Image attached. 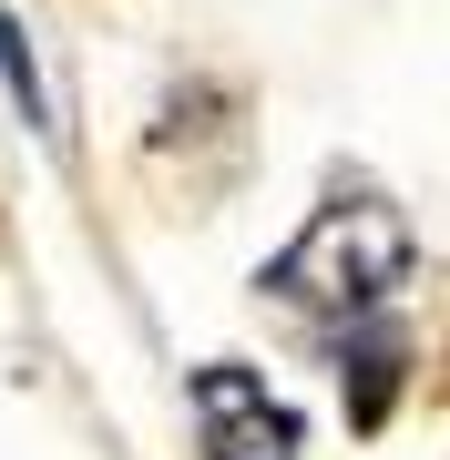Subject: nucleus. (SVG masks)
<instances>
[{"instance_id": "2", "label": "nucleus", "mask_w": 450, "mask_h": 460, "mask_svg": "<svg viewBox=\"0 0 450 460\" xmlns=\"http://www.w3.org/2000/svg\"><path fill=\"white\" fill-rule=\"evenodd\" d=\"M195 420H205V460H297V410L267 399L256 368H205L195 378Z\"/></svg>"}, {"instance_id": "1", "label": "nucleus", "mask_w": 450, "mask_h": 460, "mask_svg": "<svg viewBox=\"0 0 450 460\" xmlns=\"http://www.w3.org/2000/svg\"><path fill=\"white\" fill-rule=\"evenodd\" d=\"M410 277V226L400 205L379 195H338L328 215H307V235L267 266V296H297L307 317H328V328H358V317H379V296Z\"/></svg>"}, {"instance_id": "4", "label": "nucleus", "mask_w": 450, "mask_h": 460, "mask_svg": "<svg viewBox=\"0 0 450 460\" xmlns=\"http://www.w3.org/2000/svg\"><path fill=\"white\" fill-rule=\"evenodd\" d=\"M0 72H11V102L31 113L41 133H51V93H41V72H31V41H21V21L0 11Z\"/></svg>"}, {"instance_id": "3", "label": "nucleus", "mask_w": 450, "mask_h": 460, "mask_svg": "<svg viewBox=\"0 0 450 460\" xmlns=\"http://www.w3.org/2000/svg\"><path fill=\"white\" fill-rule=\"evenodd\" d=\"M389 389H400V328H389V317H358V338H349V420L379 429Z\"/></svg>"}]
</instances>
